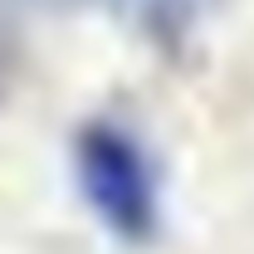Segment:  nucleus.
<instances>
[{"mask_svg":"<svg viewBox=\"0 0 254 254\" xmlns=\"http://www.w3.org/2000/svg\"><path fill=\"white\" fill-rule=\"evenodd\" d=\"M73 181L98 225L123 245L161 235V171L147 142L118 118H93L73 137Z\"/></svg>","mask_w":254,"mask_h":254,"instance_id":"nucleus-1","label":"nucleus"},{"mask_svg":"<svg viewBox=\"0 0 254 254\" xmlns=\"http://www.w3.org/2000/svg\"><path fill=\"white\" fill-rule=\"evenodd\" d=\"M215 5L220 0H142V25L161 54H181L195 39V30L215 15Z\"/></svg>","mask_w":254,"mask_h":254,"instance_id":"nucleus-2","label":"nucleus"},{"mask_svg":"<svg viewBox=\"0 0 254 254\" xmlns=\"http://www.w3.org/2000/svg\"><path fill=\"white\" fill-rule=\"evenodd\" d=\"M15 5H34V10H118L127 0H15Z\"/></svg>","mask_w":254,"mask_h":254,"instance_id":"nucleus-3","label":"nucleus"},{"mask_svg":"<svg viewBox=\"0 0 254 254\" xmlns=\"http://www.w3.org/2000/svg\"><path fill=\"white\" fill-rule=\"evenodd\" d=\"M0 83H5V64H0Z\"/></svg>","mask_w":254,"mask_h":254,"instance_id":"nucleus-4","label":"nucleus"}]
</instances>
